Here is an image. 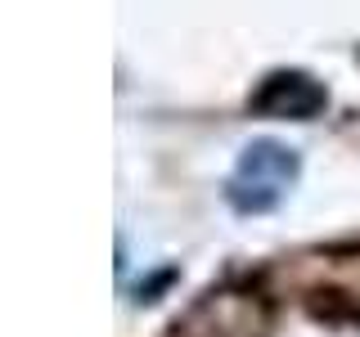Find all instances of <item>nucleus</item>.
Instances as JSON below:
<instances>
[{
    "label": "nucleus",
    "instance_id": "nucleus-2",
    "mask_svg": "<svg viewBox=\"0 0 360 337\" xmlns=\"http://www.w3.org/2000/svg\"><path fill=\"white\" fill-rule=\"evenodd\" d=\"M248 108L257 117H279V121H311L329 108V90L307 72H270L252 90Z\"/></svg>",
    "mask_w": 360,
    "mask_h": 337
},
{
    "label": "nucleus",
    "instance_id": "nucleus-1",
    "mask_svg": "<svg viewBox=\"0 0 360 337\" xmlns=\"http://www.w3.org/2000/svg\"><path fill=\"white\" fill-rule=\"evenodd\" d=\"M292 180H297V153L275 140H257L243 149L230 185H225V198L243 216H262V211L279 207V198L288 194Z\"/></svg>",
    "mask_w": 360,
    "mask_h": 337
}]
</instances>
